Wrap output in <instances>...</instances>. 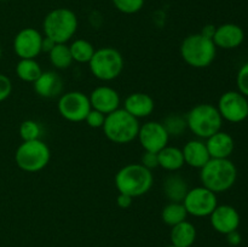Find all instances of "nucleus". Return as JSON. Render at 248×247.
<instances>
[{
    "mask_svg": "<svg viewBox=\"0 0 248 247\" xmlns=\"http://www.w3.org/2000/svg\"><path fill=\"white\" fill-rule=\"evenodd\" d=\"M114 183L119 193L135 199L144 195L152 189L154 176L153 171L145 169L142 164H128L116 172Z\"/></svg>",
    "mask_w": 248,
    "mask_h": 247,
    "instance_id": "f257e3e1",
    "label": "nucleus"
},
{
    "mask_svg": "<svg viewBox=\"0 0 248 247\" xmlns=\"http://www.w3.org/2000/svg\"><path fill=\"white\" fill-rule=\"evenodd\" d=\"M200 179L202 185L213 193H224L236 182L237 169L230 159H210L200 169Z\"/></svg>",
    "mask_w": 248,
    "mask_h": 247,
    "instance_id": "f03ea898",
    "label": "nucleus"
},
{
    "mask_svg": "<svg viewBox=\"0 0 248 247\" xmlns=\"http://www.w3.org/2000/svg\"><path fill=\"white\" fill-rule=\"evenodd\" d=\"M78 17L74 11L67 7H57L48 12L43 21L44 36L56 44H67L78 31Z\"/></svg>",
    "mask_w": 248,
    "mask_h": 247,
    "instance_id": "7ed1b4c3",
    "label": "nucleus"
},
{
    "mask_svg": "<svg viewBox=\"0 0 248 247\" xmlns=\"http://www.w3.org/2000/svg\"><path fill=\"white\" fill-rule=\"evenodd\" d=\"M179 51L184 62L196 69L210 67L217 55V47L212 39L206 38L201 33L186 36Z\"/></svg>",
    "mask_w": 248,
    "mask_h": 247,
    "instance_id": "20e7f679",
    "label": "nucleus"
},
{
    "mask_svg": "<svg viewBox=\"0 0 248 247\" xmlns=\"http://www.w3.org/2000/svg\"><path fill=\"white\" fill-rule=\"evenodd\" d=\"M140 126L138 119L127 113L124 108H119L106 115L102 130L110 142L115 144H128L137 139Z\"/></svg>",
    "mask_w": 248,
    "mask_h": 247,
    "instance_id": "39448f33",
    "label": "nucleus"
},
{
    "mask_svg": "<svg viewBox=\"0 0 248 247\" xmlns=\"http://www.w3.org/2000/svg\"><path fill=\"white\" fill-rule=\"evenodd\" d=\"M186 119L189 130L200 139H207L222 130L223 118L220 116L217 106L213 104H196L186 113Z\"/></svg>",
    "mask_w": 248,
    "mask_h": 247,
    "instance_id": "423d86ee",
    "label": "nucleus"
},
{
    "mask_svg": "<svg viewBox=\"0 0 248 247\" xmlns=\"http://www.w3.org/2000/svg\"><path fill=\"white\" fill-rule=\"evenodd\" d=\"M50 159V148L41 139L22 142L15 153V162L17 167L28 173L40 172L47 166Z\"/></svg>",
    "mask_w": 248,
    "mask_h": 247,
    "instance_id": "0eeeda50",
    "label": "nucleus"
},
{
    "mask_svg": "<svg viewBox=\"0 0 248 247\" xmlns=\"http://www.w3.org/2000/svg\"><path fill=\"white\" fill-rule=\"evenodd\" d=\"M124 57L116 48L106 46L94 51L89 68L91 74L101 81H113L124 70Z\"/></svg>",
    "mask_w": 248,
    "mask_h": 247,
    "instance_id": "6e6552de",
    "label": "nucleus"
},
{
    "mask_svg": "<svg viewBox=\"0 0 248 247\" xmlns=\"http://www.w3.org/2000/svg\"><path fill=\"white\" fill-rule=\"evenodd\" d=\"M57 109L60 115L67 121L81 123L92 108L89 96L84 92L68 91L58 97Z\"/></svg>",
    "mask_w": 248,
    "mask_h": 247,
    "instance_id": "1a4fd4ad",
    "label": "nucleus"
},
{
    "mask_svg": "<svg viewBox=\"0 0 248 247\" xmlns=\"http://www.w3.org/2000/svg\"><path fill=\"white\" fill-rule=\"evenodd\" d=\"M188 216L193 217H210L211 213L218 206L217 194L206 186L200 185L189 189L183 200Z\"/></svg>",
    "mask_w": 248,
    "mask_h": 247,
    "instance_id": "9d476101",
    "label": "nucleus"
},
{
    "mask_svg": "<svg viewBox=\"0 0 248 247\" xmlns=\"http://www.w3.org/2000/svg\"><path fill=\"white\" fill-rule=\"evenodd\" d=\"M217 108L223 120L239 124L248 118V99L239 91H227L219 97Z\"/></svg>",
    "mask_w": 248,
    "mask_h": 247,
    "instance_id": "9b49d317",
    "label": "nucleus"
},
{
    "mask_svg": "<svg viewBox=\"0 0 248 247\" xmlns=\"http://www.w3.org/2000/svg\"><path fill=\"white\" fill-rule=\"evenodd\" d=\"M137 139L144 152L159 153L169 145L170 135L160 121H147L140 126Z\"/></svg>",
    "mask_w": 248,
    "mask_h": 247,
    "instance_id": "f8f14e48",
    "label": "nucleus"
},
{
    "mask_svg": "<svg viewBox=\"0 0 248 247\" xmlns=\"http://www.w3.org/2000/svg\"><path fill=\"white\" fill-rule=\"evenodd\" d=\"M43 39L44 35L38 29L33 27H26L15 35L12 47L19 60L36 58L43 52L41 50Z\"/></svg>",
    "mask_w": 248,
    "mask_h": 247,
    "instance_id": "ddd939ff",
    "label": "nucleus"
},
{
    "mask_svg": "<svg viewBox=\"0 0 248 247\" xmlns=\"http://www.w3.org/2000/svg\"><path fill=\"white\" fill-rule=\"evenodd\" d=\"M211 225L217 232L227 235L229 232L237 230L240 225L239 212L235 207L230 205H218L210 215Z\"/></svg>",
    "mask_w": 248,
    "mask_h": 247,
    "instance_id": "4468645a",
    "label": "nucleus"
},
{
    "mask_svg": "<svg viewBox=\"0 0 248 247\" xmlns=\"http://www.w3.org/2000/svg\"><path fill=\"white\" fill-rule=\"evenodd\" d=\"M91 108L103 113L104 115L113 113L120 108L121 98L119 92L110 86H98L89 96Z\"/></svg>",
    "mask_w": 248,
    "mask_h": 247,
    "instance_id": "2eb2a0df",
    "label": "nucleus"
},
{
    "mask_svg": "<svg viewBox=\"0 0 248 247\" xmlns=\"http://www.w3.org/2000/svg\"><path fill=\"white\" fill-rule=\"evenodd\" d=\"M212 40L217 48L232 50V48L241 46V44L244 43L245 31L241 27L235 23L220 24L216 28V33Z\"/></svg>",
    "mask_w": 248,
    "mask_h": 247,
    "instance_id": "dca6fc26",
    "label": "nucleus"
},
{
    "mask_svg": "<svg viewBox=\"0 0 248 247\" xmlns=\"http://www.w3.org/2000/svg\"><path fill=\"white\" fill-rule=\"evenodd\" d=\"M35 93L41 98H56L62 94L63 80L53 70L41 73L40 77L33 82Z\"/></svg>",
    "mask_w": 248,
    "mask_h": 247,
    "instance_id": "f3484780",
    "label": "nucleus"
},
{
    "mask_svg": "<svg viewBox=\"0 0 248 247\" xmlns=\"http://www.w3.org/2000/svg\"><path fill=\"white\" fill-rule=\"evenodd\" d=\"M124 109L140 120L152 115L155 109V102L153 97L145 92H133L124 101Z\"/></svg>",
    "mask_w": 248,
    "mask_h": 247,
    "instance_id": "a211bd4d",
    "label": "nucleus"
},
{
    "mask_svg": "<svg viewBox=\"0 0 248 247\" xmlns=\"http://www.w3.org/2000/svg\"><path fill=\"white\" fill-rule=\"evenodd\" d=\"M182 153H183L184 164L194 169H202L211 159L205 140L200 138L188 140L182 149Z\"/></svg>",
    "mask_w": 248,
    "mask_h": 247,
    "instance_id": "6ab92c4d",
    "label": "nucleus"
},
{
    "mask_svg": "<svg viewBox=\"0 0 248 247\" xmlns=\"http://www.w3.org/2000/svg\"><path fill=\"white\" fill-rule=\"evenodd\" d=\"M211 159H229L235 149L234 138L224 131H218L205 140Z\"/></svg>",
    "mask_w": 248,
    "mask_h": 247,
    "instance_id": "aec40b11",
    "label": "nucleus"
},
{
    "mask_svg": "<svg viewBox=\"0 0 248 247\" xmlns=\"http://www.w3.org/2000/svg\"><path fill=\"white\" fill-rule=\"evenodd\" d=\"M162 190L170 202H183L189 190L188 182L183 176L171 173L165 178Z\"/></svg>",
    "mask_w": 248,
    "mask_h": 247,
    "instance_id": "412c9836",
    "label": "nucleus"
},
{
    "mask_svg": "<svg viewBox=\"0 0 248 247\" xmlns=\"http://www.w3.org/2000/svg\"><path fill=\"white\" fill-rule=\"evenodd\" d=\"M171 245L176 247H191L196 240V228L189 220H183L171 227Z\"/></svg>",
    "mask_w": 248,
    "mask_h": 247,
    "instance_id": "4be33fe9",
    "label": "nucleus"
},
{
    "mask_svg": "<svg viewBox=\"0 0 248 247\" xmlns=\"http://www.w3.org/2000/svg\"><path fill=\"white\" fill-rule=\"evenodd\" d=\"M159 167L170 172H176L184 166V157L182 149L173 145H166L157 153Z\"/></svg>",
    "mask_w": 248,
    "mask_h": 247,
    "instance_id": "5701e85b",
    "label": "nucleus"
},
{
    "mask_svg": "<svg viewBox=\"0 0 248 247\" xmlns=\"http://www.w3.org/2000/svg\"><path fill=\"white\" fill-rule=\"evenodd\" d=\"M15 70H16V75L18 77V79L24 82H31V84H33L44 72L40 63L36 62L35 58L19 60Z\"/></svg>",
    "mask_w": 248,
    "mask_h": 247,
    "instance_id": "b1692460",
    "label": "nucleus"
},
{
    "mask_svg": "<svg viewBox=\"0 0 248 247\" xmlns=\"http://www.w3.org/2000/svg\"><path fill=\"white\" fill-rule=\"evenodd\" d=\"M50 63L56 69H67L74 62L70 53L69 45L67 44H56L52 50L48 52Z\"/></svg>",
    "mask_w": 248,
    "mask_h": 247,
    "instance_id": "393cba45",
    "label": "nucleus"
},
{
    "mask_svg": "<svg viewBox=\"0 0 248 247\" xmlns=\"http://www.w3.org/2000/svg\"><path fill=\"white\" fill-rule=\"evenodd\" d=\"M186 217H188V212L183 202H169L161 211L162 222L170 227L183 222L186 219Z\"/></svg>",
    "mask_w": 248,
    "mask_h": 247,
    "instance_id": "a878e982",
    "label": "nucleus"
},
{
    "mask_svg": "<svg viewBox=\"0 0 248 247\" xmlns=\"http://www.w3.org/2000/svg\"><path fill=\"white\" fill-rule=\"evenodd\" d=\"M69 50L72 53L73 61L78 63H87L89 64L96 48L89 40L77 39L69 45Z\"/></svg>",
    "mask_w": 248,
    "mask_h": 247,
    "instance_id": "bb28decb",
    "label": "nucleus"
},
{
    "mask_svg": "<svg viewBox=\"0 0 248 247\" xmlns=\"http://www.w3.org/2000/svg\"><path fill=\"white\" fill-rule=\"evenodd\" d=\"M162 125L165 126L166 131L169 132L170 137L171 136L183 135L184 131L188 128L186 116H182L179 114H170V115H167L162 121Z\"/></svg>",
    "mask_w": 248,
    "mask_h": 247,
    "instance_id": "cd10ccee",
    "label": "nucleus"
},
{
    "mask_svg": "<svg viewBox=\"0 0 248 247\" xmlns=\"http://www.w3.org/2000/svg\"><path fill=\"white\" fill-rule=\"evenodd\" d=\"M18 133L22 140L26 142V140L40 139L43 130H41V126L38 121L28 119V120L22 121L18 128Z\"/></svg>",
    "mask_w": 248,
    "mask_h": 247,
    "instance_id": "c85d7f7f",
    "label": "nucleus"
},
{
    "mask_svg": "<svg viewBox=\"0 0 248 247\" xmlns=\"http://www.w3.org/2000/svg\"><path fill=\"white\" fill-rule=\"evenodd\" d=\"M116 10L126 15H133L140 11L144 5V0H111Z\"/></svg>",
    "mask_w": 248,
    "mask_h": 247,
    "instance_id": "c756f323",
    "label": "nucleus"
},
{
    "mask_svg": "<svg viewBox=\"0 0 248 247\" xmlns=\"http://www.w3.org/2000/svg\"><path fill=\"white\" fill-rule=\"evenodd\" d=\"M237 91L248 98V62L241 65L236 75Z\"/></svg>",
    "mask_w": 248,
    "mask_h": 247,
    "instance_id": "7c9ffc66",
    "label": "nucleus"
},
{
    "mask_svg": "<svg viewBox=\"0 0 248 247\" xmlns=\"http://www.w3.org/2000/svg\"><path fill=\"white\" fill-rule=\"evenodd\" d=\"M104 120H106V115L103 113L91 109L90 113L87 114L86 119H85V123L92 128H102L103 127Z\"/></svg>",
    "mask_w": 248,
    "mask_h": 247,
    "instance_id": "2f4dec72",
    "label": "nucleus"
},
{
    "mask_svg": "<svg viewBox=\"0 0 248 247\" xmlns=\"http://www.w3.org/2000/svg\"><path fill=\"white\" fill-rule=\"evenodd\" d=\"M12 92V81L7 75L0 73V102L6 101Z\"/></svg>",
    "mask_w": 248,
    "mask_h": 247,
    "instance_id": "473e14b6",
    "label": "nucleus"
},
{
    "mask_svg": "<svg viewBox=\"0 0 248 247\" xmlns=\"http://www.w3.org/2000/svg\"><path fill=\"white\" fill-rule=\"evenodd\" d=\"M145 169L153 171L154 169L159 167V159H157V153L152 152H144L142 157H140V162Z\"/></svg>",
    "mask_w": 248,
    "mask_h": 247,
    "instance_id": "72a5a7b5",
    "label": "nucleus"
},
{
    "mask_svg": "<svg viewBox=\"0 0 248 247\" xmlns=\"http://www.w3.org/2000/svg\"><path fill=\"white\" fill-rule=\"evenodd\" d=\"M116 203L120 208H128L132 206L133 203V198H131L130 195H126V194H120L119 193L118 198H116Z\"/></svg>",
    "mask_w": 248,
    "mask_h": 247,
    "instance_id": "f704fd0d",
    "label": "nucleus"
},
{
    "mask_svg": "<svg viewBox=\"0 0 248 247\" xmlns=\"http://www.w3.org/2000/svg\"><path fill=\"white\" fill-rule=\"evenodd\" d=\"M225 236H227L228 242H229L232 246H237V245H240V242H241V235H240V232H237V230L229 232V234H227Z\"/></svg>",
    "mask_w": 248,
    "mask_h": 247,
    "instance_id": "c9c22d12",
    "label": "nucleus"
},
{
    "mask_svg": "<svg viewBox=\"0 0 248 247\" xmlns=\"http://www.w3.org/2000/svg\"><path fill=\"white\" fill-rule=\"evenodd\" d=\"M216 28H217V27L213 26V24H206V26L201 29L200 33L202 34L203 36H206V38L213 39V35H215L216 33Z\"/></svg>",
    "mask_w": 248,
    "mask_h": 247,
    "instance_id": "e433bc0d",
    "label": "nucleus"
},
{
    "mask_svg": "<svg viewBox=\"0 0 248 247\" xmlns=\"http://www.w3.org/2000/svg\"><path fill=\"white\" fill-rule=\"evenodd\" d=\"M56 45V43L53 40H51L50 38H47V36H44L43 39V44H41V50H43V52H50L51 50L53 48V46Z\"/></svg>",
    "mask_w": 248,
    "mask_h": 247,
    "instance_id": "4c0bfd02",
    "label": "nucleus"
},
{
    "mask_svg": "<svg viewBox=\"0 0 248 247\" xmlns=\"http://www.w3.org/2000/svg\"><path fill=\"white\" fill-rule=\"evenodd\" d=\"M1 55H2V51H1V46H0V58H1Z\"/></svg>",
    "mask_w": 248,
    "mask_h": 247,
    "instance_id": "58836bf2",
    "label": "nucleus"
},
{
    "mask_svg": "<svg viewBox=\"0 0 248 247\" xmlns=\"http://www.w3.org/2000/svg\"><path fill=\"white\" fill-rule=\"evenodd\" d=\"M167 247H176V246H173V245H170V246H167Z\"/></svg>",
    "mask_w": 248,
    "mask_h": 247,
    "instance_id": "ea45409f",
    "label": "nucleus"
},
{
    "mask_svg": "<svg viewBox=\"0 0 248 247\" xmlns=\"http://www.w3.org/2000/svg\"><path fill=\"white\" fill-rule=\"evenodd\" d=\"M0 1H5V0H0Z\"/></svg>",
    "mask_w": 248,
    "mask_h": 247,
    "instance_id": "a19ab883",
    "label": "nucleus"
}]
</instances>
